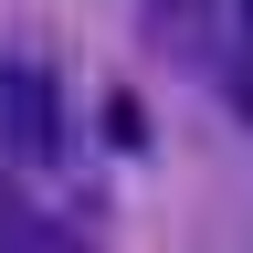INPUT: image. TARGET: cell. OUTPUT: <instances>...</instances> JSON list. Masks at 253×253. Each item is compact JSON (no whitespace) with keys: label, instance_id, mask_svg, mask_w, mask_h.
<instances>
[{"label":"cell","instance_id":"obj_3","mask_svg":"<svg viewBox=\"0 0 253 253\" xmlns=\"http://www.w3.org/2000/svg\"><path fill=\"white\" fill-rule=\"evenodd\" d=\"M243 32H253V0H243Z\"/></svg>","mask_w":253,"mask_h":253},{"label":"cell","instance_id":"obj_1","mask_svg":"<svg viewBox=\"0 0 253 253\" xmlns=\"http://www.w3.org/2000/svg\"><path fill=\"white\" fill-rule=\"evenodd\" d=\"M0 148L11 158H63V95L32 53H0Z\"/></svg>","mask_w":253,"mask_h":253},{"label":"cell","instance_id":"obj_2","mask_svg":"<svg viewBox=\"0 0 253 253\" xmlns=\"http://www.w3.org/2000/svg\"><path fill=\"white\" fill-rule=\"evenodd\" d=\"M106 137H116V148H148V116H137V95H126V84L106 95Z\"/></svg>","mask_w":253,"mask_h":253}]
</instances>
